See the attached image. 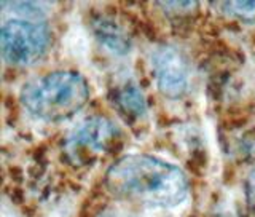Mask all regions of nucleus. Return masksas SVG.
I'll list each match as a JSON object with an SVG mask.
<instances>
[{
    "mask_svg": "<svg viewBox=\"0 0 255 217\" xmlns=\"http://www.w3.org/2000/svg\"><path fill=\"white\" fill-rule=\"evenodd\" d=\"M106 187L118 200L145 206H175L188 194L182 170L150 155H126L109 168Z\"/></svg>",
    "mask_w": 255,
    "mask_h": 217,
    "instance_id": "nucleus-1",
    "label": "nucleus"
},
{
    "mask_svg": "<svg viewBox=\"0 0 255 217\" xmlns=\"http://www.w3.org/2000/svg\"><path fill=\"white\" fill-rule=\"evenodd\" d=\"M90 99V85L74 70H58L22 86L21 102L45 122H62L78 114Z\"/></svg>",
    "mask_w": 255,
    "mask_h": 217,
    "instance_id": "nucleus-2",
    "label": "nucleus"
},
{
    "mask_svg": "<svg viewBox=\"0 0 255 217\" xmlns=\"http://www.w3.org/2000/svg\"><path fill=\"white\" fill-rule=\"evenodd\" d=\"M50 38V29L42 21H6L0 34L3 59L13 66H30L45 54Z\"/></svg>",
    "mask_w": 255,
    "mask_h": 217,
    "instance_id": "nucleus-3",
    "label": "nucleus"
},
{
    "mask_svg": "<svg viewBox=\"0 0 255 217\" xmlns=\"http://www.w3.org/2000/svg\"><path fill=\"white\" fill-rule=\"evenodd\" d=\"M122 142L120 130L106 117L83 120L66 141V155L75 165H91L98 158L112 154Z\"/></svg>",
    "mask_w": 255,
    "mask_h": 217,
    "instance_id": "nucleus-4",
    "label": "nucleus"
},
{
    "mask_svg": "<svg viewBox=\"0 0 255 217\" xmlns=\"http://www.w3.org/2000/svg\"><path fill=\"white\" fill-rule=\"evenodd\" d=\"M151 70L156 85L166 98L179 99L190 85L188 64L180 50L172 45H159L151 54Z\"/></svg>",
    "mask_w": 255,
    "mask_h": 217,
    "instance_id": "nucleus-5",
    "label": "nucleus"
},
{
    "mask_svg": "<svg viewBox=\"0 0 255 217\" xmlns=\"http://www.w3.org/2000/svg\"><path fill=\"white\" fill-rule=\"evenodd\" d=\"M112 94H114V106H117L120 114L126 118V122L134 123L145 118L147 115L145 98H143L142 90L135 82L128 80V82L117 86Z\"/></svg>",
    "mask_w": 255,
    "mask_h": 217,
    "instance_id": "nucleus-6",
    "label": "nucleus"
},
{
    "mask_svg": "<svg viewBox=\"0 0 255 217\" xmlns=\"http://www.w3.org/2000/svg\"><path fill=\"white\" fill-rule=\"evenodd\" d=\"M91 26L96 38L114 54L123 56L129 53L131 40L123 30V27H120L115 21L106 18V16H98V18L93 19Z\"/></svg>",
    "mask_w": 255,
    "mask_h": 217,
    "instance_id": "nucleus-7",
    "label": "nucleus"
},
{
    "mask_svg": "<svg viewBox=\"0 0 255 217\" xmlns=\"http://www.w3.org/2000/svg\"><path fill=\"white\" fill-rule=\"evenodd\" d=\"M223 10L243 21L255 22V2H227L223 3Z\"/></svg>",
    "mask_w": 255,
    "mask_h": 217,
    "instance_id": "nucleus-8",
    "label": "nucleus"
},
{
    "mask_svg": "<svg viewBox=\"0 0 255 217\" xmlns=\"http://www.w3.org/2000/svg\"><path fill=\"white\" fill-rule=\"evenodd\" d=\"M98 217H132L128 213H123V211H118V210H109V211H104L101 213Z\"/></svg>",
    "mask_w": 255,
    "mask_h": 217,
    "instance_id": "nucleus-9",
    "label": "nucleus"
},
{
    "mask_svg": "<svg viewBox=\"0 0 255 217\" xmlns=\"http://www.w3.org/2000/svg\"><path fill=\"white\" fill-rule=\"evenodd\" d=\"M255 197V173L252 174V178L249 181V198L252 200Z\"/></svg>",
    "mask_w": 255,
    "mask_h": 217,
    "instance_id": "nucleus-10",
    "label": "nucleus"
}]
</instances>
